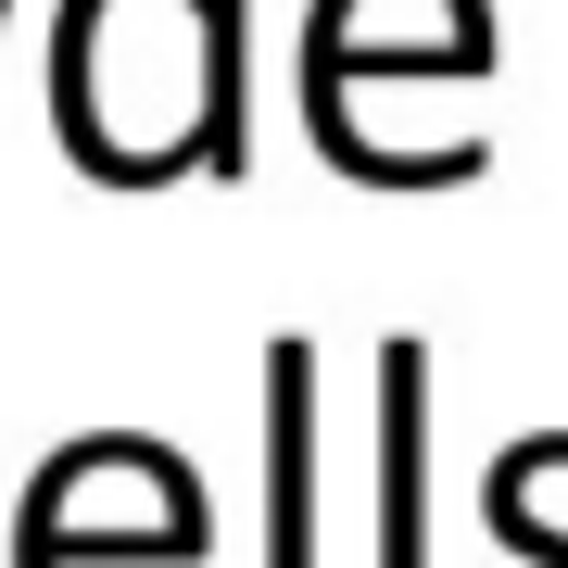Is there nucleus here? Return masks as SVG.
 <instances>
[{"mask_svg":"<svg viewBox=\"0 0 568 568\" xmlns=\"http://www.w3.org/2000/svg\"><path fill=\"white\" fill-rule=\"evenodd\" d=\"M379 568H429V354H379Z\"/></svg>","mask_w":568,"mask_h":568,"instance_id":"2","label":"nucleus"},{"mask_svg":"<svg viewBox=\"0 0 568 568\" xmlns=\"http://www.w3.org/2000/svg\"><path fill=\"white\" fill-rule=\"evenodd\" d=\"M568 467V429H544V443H506V467H493V493H480V518H493V544L530 556V568H568V530L530 518V480H556Z\"/></svg>","mask_w":568,"mask_h":568,"instance_id":"3","label":"nucleus"},{"mask_svg":"<svg viewBox=\"0 0 568 568\" xmlns=\"http://www.w3.org/2000/svg\"><path fill=\"white\" fill-rule=\"evenodd\" d=\"M265 568H316V342L265 354Z\"/></svg>","mask_w":568,"mask_h":568,"instance_id":"1","label":"nucleus"}]
</instances>
